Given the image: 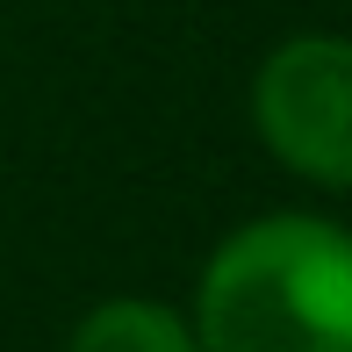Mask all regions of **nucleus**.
Here are the masks:
<instances>
[{"label": "nucleus", "instance_id": "f03ea898", "mask_svg": "<svg viewBox=\"0 0 352 352\" xmlns=\"http://www.w3.org/2000/svg\"><path fill=\"white\" fill-rule=\"evenodd\" d=\"M252 137L302 187L352 195V36L302 29L280 36L252 72Z\"/></svg>", "mask_w": 352, "mask_h": 352}, {"label": "nucleus", "instance_id": "7ed1b4c3", "mask_svg": "<svg viewBox=\"0 0 352 352\" xmlns=\"http://www.w3.org/2000/svg\"><path fill=\"white\" fill-rule=\"evenodd\" d=\"M65 352H201V338H195V324H187L180 302H158V295H101L72 324Z\"/></svg>", "mask_w": 352, "mask_h": 352}, {"label": "nucleus", "instance_id": "f257e3e1", "mask_svg": "<svg viewBox=\"0 0 352 352\" xmlns=\"http://www.w3.org/2000/svg\"><path fill=\"white\" fill-rule=\"evenodd\" d=\"M187 324L201 352H352V230L316 209L223 230Z\"/></svg>", "mask_w": 352, "mask_h": 352}]
</instances>
